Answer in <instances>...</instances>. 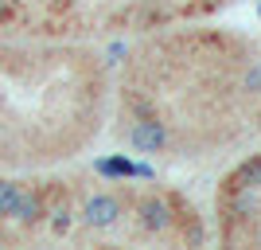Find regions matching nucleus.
<instances>
[{"instance_id":"1","label":"nucleus","mask_w":261,"mask_h":250,"mask_svg":"<svg viewBox=\"0 0 261 250\" xmlns=\"http://www.w3.org/2000/svg\"><path fill=\"white\" fill-rule=\"evenodd\" d=\"M121 219V199L117 196H106V192H98V196H90L86 207H82V223L86 227H113Z\"/></svg>"},{"instance_id":"2","label":"nucleus","mask_w":261,"mask_h":250,"mask_svg":"<svg viewBox=\"0 0 261 250\" xmlns=\"http://www.w3.org/2000/svg\"><path fill=\"white\" fill-rule=\"evenodd\" d=\"M129 141L141 152H160L164 145H168V129H164L156 118H144V121H137V125L129 129Z\"/></svg>"},{"instance_id":"3","label":"nucleus","mask_w":261,"mask_h":250,"mask_svg":"<svg viewBox=\"0 0 261 250\" xmlns=\"http://www.w3.org/2000/svg\"><path fill=\"white\" fill-rule=\"evenodd\" d=\"M141 227H144V231H156V235H164V231L172 227V207L164 203V199H156V196L141 199Z\"/></svg>"},{"instance_id":"4","label":"nucleus","mask_w":261,"mask_h":250,"mask_svg":"<svg viewBox=\"0 0 261 250\" xmlns=\"http://www.w3.org/2000/svg\"><path fill=\"white\" fill-rule=\"evenodd\" d=\"M43 215H47V211H43V196H39V192H20L12 219H20L23 227H35V223H39Z\"/></svg>"},{"instance_id":"5","label":"nucleus","mask_w":261,"mask_h":250,"mask_svg":"<svg viewBox=\"0 0 261 250\" xmlns=\"http://www.w3.org/2000/svg\"><path fill=\"white\" fill-rule=\"evenodd\" d=\"M230 188H261V156L242 164L238 172L230 176Z\"/></svg>"},{"instance_id":"6","label":"nucleus","mask_w":261,"mask_h":250,"mask_svg":"<svg viewBox=\"0 0 261 250\" xmlns=\"http://www.w3.org/2000/svg\"><path fill=\"white\" fill-rule=\"evenodd\" d=\"M23 188L16 184V180H0V219H12V211H16V199H20Z\"/></svg>"},{"instance_id":"7","label":"nucleus","mask_w":261,"mask_h":250,"mask_svg":"<svg viewBox=\"0 0 261 250\" xmlns=\"http://www.w3.org/2000/svg\"><path fill=\"white\" fill-rule=\"evenodd\" d=\"M51 227L59 231V235H63V231L70 227V211H66V207H59V211H55V219H51Z\"/></svg>"},{"instance_id":"8","label":"nucleus","mask_w":261,"mask_h":250,"mask_svg":"<svg viewBox=\"0 0 261 250\" xmlns=\"http://www.w3.org/2000/svg\"><path fill=\"white\" fill-rule=\"evenodd\" d=\"M8 20V4H4V0H0V24Z\"/></svg>"}]
</instances>
